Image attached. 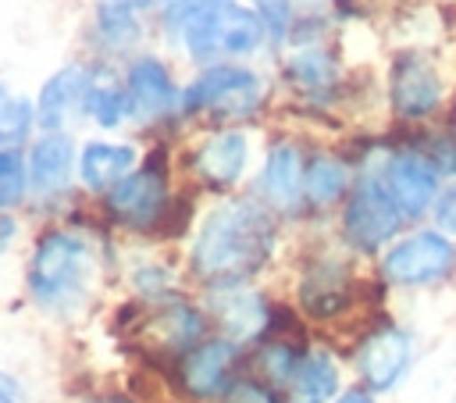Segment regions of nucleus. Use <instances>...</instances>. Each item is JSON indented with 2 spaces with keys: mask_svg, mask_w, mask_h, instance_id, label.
<instances>
[{
  "mask_svg": "<svg viewBox=\"0 0 456 403\" xmlns=\"http://www.w3.org/2000/svg\"><path fill=\"white\" fill-rule=\"evenodd\" d=\"M271 246V214L253 200H228L203 221L192 246V267L214 285H235L267 264Z\"/></svg>",
  "mask_w": 456,
  "mask_h": 403,
  "instance_id": "1",
  "label": "nucleus"
},
{
  "mask_svg": "<svg viewBox=\"0 0 456 403\" xmlns=\"http://www.w3.org/2000/svg\"><path fill=\"white\" fill-rule=\"evenodd\" d=\"M86 275H89V250L82 239L68 232H50L39 239L28 267V285L43 303L64 307L82 292Z\"/></svg>",
  "mask_w": 456,
  "mask_h": 403,
  "instance_id": "2",
  "label": "nucleus"
},
{
  "mask_svg": "<svg viewBox=\"0 0 456 403\" xmlns=\"http://www.w3.org/2000/svg\"><path fill=\"white\" fill-rule=\"evenodd\" d=\"M456 267V246L445 232H413L381 257V275L392 285H431Z\"/></svg>",
  "mask_w": 456,
  "mask_h": 403,
  "instance_id": "3",
  "label": "nucleus"
},
{
  "mask_svg": "<svg viewBox=\"0 0 456 403\" xmlns=\"http://www.w3.org/2000/svg\"><path fill=\"white\" fill-rule=\"evenodd\" d=\"M346 239L363 250V253H374L381 250L403 225V214L395 207V200L388 196L385 182L381 178H360L349 203H346Z\"/></svg>",
  "mask_w": 456,
  "mask_h": 403,
  "instance_id": "4",
  "label": "nucleus"
},
{
  "mask_svg": "<svg viewBox=\"0 0 456 403\" xmlns=\"http://www.w3.org/2000/svg\"><path fill=\"white\" fill-rule=\"evenodd\" d=\"M185 39L192 57L210 53H249L264 43V21L253 11H242L235 4H224L196 21L185 25Z\"/></svg>",
  "mask_w": 456,
  "mask_h": 403,
  "instance_id": "5",
  "label": "nucleus"
},
{
  "mask_svg": "<svg viewBox=\"0 0 456 403\" xmlns=\"http://www.w3.org/2000/svg\"><path fill=\"white\" fill-rule=\"evenodd\" d=\"M264 82L249 71V68H232V64H217L207 68L189 89H185V111H200V107H214L221 114H246L260 103Z\"/></svg>",
  "mask_w": 456,
  "mask_h": 403,
  "instance_id": "6",
  "label": "nucleus"
},
{
  "mask_svg": "<svg viewBox=\"0 0 456 403\" xmlns=\"http://www.w3.org/2000/svg\"><path fill=\"white\" fill-rule=\"evenodd\" d=\"M385 189L403 218H420L438 200V168L420 150H399L385 164Z\"/></svg>",
  "mask_w": 456,
  "mask_h": 403,
  "instance_id": "7",
  "label": "nucleus"
},
{
  "mask_svg": "<svg viewBox=\"0 0 456 403\" xmlns=\"http://www.w3.org/2000/svg\"><path fill=\"white\" fill-rule=\"evenodd\" d=\"M392 107L406 121L428 118L442 107V78L424 53L406 50L395 57V64H392Z\"/></svg>",
  "mask_w": 456,
  "mask_h": 403,
  "instance_id": "8",
  "label": "nucleus"
},
{
  "mask_svg": "<svg viewBox=\"0 0 456 403\" xmlns=\"http://www.w3.org/2000/svg\"><path fill=\"white\" fill-rule=\"evenodd\" d=\"M410 350L413 346H410V335L403 328H395V325L374 328L356 350V371H360L363 385L378 389V392L392 389L403 378V371L410 367Z\"/></svg>",
  "mask_w": 456,
  "mask_h": 403,
  "instance_id": "9",
  "label": "nucleus"
},
{
  "mask_svg": "<svg viewBox=\"0 0 456 403\" xmlns=\"http://www.w3.org/2000/svg\"><path fill=\"white\" fill-rule=\"evenodd\" d=\"M164 200H167V193H164V175H160L157 168H142V171L121 178V182L110 189V196H107L110 210H114L121 221L135 225V228L153 225V221L160 218V210H164Z\"/></svg>",
  "mask_w": 456,
  "mask_h": 403,
  "instance_id": "10",
  "label": "nucleus"
},
{
  "mask_svg": "<svg viewBox=\"0 0 456 403\" xmlns=\"http://www.w3.org/2000/svg\"><path fill=\"white\" fill-rule=\"evenodd\" d=\"M125 96H128V111L135 118H160L175 103V86H171V75L164 71V64L146 57L128 71Z\"/></svg>",
  "mask_w": 456,
  "mask_h": 403,
  "instance_id": "11",
  "label": "nucleus"
},
{
  "mask_svg": "<svg viewBox=\"0 0 456 403\" xmlns=\"http://www.w3.org/2000/svg\"><path fill=\"white\" fill-rule=\"evenodd\" d=\"M232 357H235V346L228 339H214V342H203L196 350H189L185 364H182V378H185V389L192 396H210L224 385V374L232 367Z\"/></svg>",
  "mask_w": 456,
  "mask_h": 403,
  "instance_id": "12",
  "label": "nucleus"
},
{
  "mask_svg": "<svg viewBox=\"0 0 456 403\" xmlns=\"http://www.w3.org/2000/svg\"><path fill=\"white\" fill-rule=\"evenodd\" d=\"M242 164H246V136L242 132H221L196 150V171L210 185H232L242 175Z\"/></svg>",
  "mask_w": 456,
  "mask_h": 403,
  "instance_id": "13",
  "label": "nucleus"
},
{
  "mask_svg": "<svg viewBox=\"0 0 456 403\" xmlns=\"http://www.w3.org/2000/svg\"><path fill=\"white\" fill-rule=\"evenodd\" d=\"M132 164H135V150L121 146V143L118 146L114 143H89L82 150V160H78L82 182L89 189H114L121 178H128Z\"/></svg>",
  "mask_w": 456,
  "mask_h": 403,
  "instance_id": "14",
  "label": "nucleus"
},
{
  "mask_svg": "<svg viewBox=\"0 0 456 403\" xmlns=\"http://www.w3.org/2000/svg\"><path fill=\"white\" fill-rule=\"evenodd\" d=\"M299 300L314 317H331L346 307L349 300V278L342 271V264H321L314 267L303 285H299Z\"/></svg>",
  "mask_w": 456,
  "mask_h": 403,
  "instance_id": "15",
  "label": "nucleus"
},
{
  "mask_svg": "<svg viewBox=\"0 0 456 403\" xmlns=\"http://www.w3.org/2000/svg\"><path fill=\"white\" fill-rule=\"evenodd\" d=\"M303 164H299V150L292 143H278L267 157V171H264V193L278 203V207H296L299 193H303Z\"/></svg>",
  "mask_w": 456,
  "mask_h": 403,
  "instance_id": "16",
  "label": "nucleus"
},
{
  "mask_svg": "<svg viewBox=\"0 0 456 403\" xmlns=\"http://www.w3.org/2000/svg\"><path fill=\"white\" fill-rule=\"evenodd\" d=\"M338 389V367L328 353H306L292 374V403H328Z\"/></svg>",
  "mask_w": 456,
  "mask_h": 403,
  "instance_id": "17",
  "label": "nucleus"
},
{
  "mask_svg": "<svg viewBox=\"0 0 456 403\" xmlns=\"http://www.w3.org/2000/svg\"><path fill=\"white\" fill-rule=\"evenodd\" d=\"M68 168H71V143L64 136H46L32 146L28 175H32L36 189H43V193L61 189L64 178H68Z\"/></svg>",
  "mask_w": 456,
  "mask_h": 403,
  "instance_id": "18",
  "label": "nucleus"
},
{
  "mask_svg": "<svg viewBox=\"0 0 456 403\" xmlns=\"http://www.w3.org/2000/svg\"><path fill=\"white\" fill-rule=\"evenodd\" d=\"M86 89H89V78H86L82 68H64V71H57V75L43 86V93H39V121H43L46 128H57L61 118H64V111H68L78 96H86Z\"/></svg>",
  "mask_w": 456,
  "mask_h": 403,
  "instance_id": "19",
  "label": "nucleus"
},
{
  "mask_svg": "<svg viewBox=\"0 0 456 403\" xmlns=\"http://www.w3.org/2000/svg\"><path fill=\"white\" fill-rule=\"evenodd\" d=\"M153 0H100L96 4V29L110 46H125L135 39L139 21Z\"/></svg>",
  "mask_w": 456,
  "mask_h": 403,
  "instance_id": "20",
  "label": "nucleus"
},
{
  "mask_svg": "<svg viewBox=\"0 0 456 403\" xmlns=\"http://www.w3.org/2000/svg\"><path fill=\"white\" fill-rule=\"evenodd\" d=\"M200 328H203V321H200L196 310H189V307H164V310H157L146 321L142 332L157 335V342L167 346V350H185L189 342H196Z\"/></svg>",
  "mask_w": 456,
  "mask_h": 403,
  "instance_id": "21",
  "label": "nucleus"
},
{
  "mask_svg": "<svg viewBox=\"0 0 456 403\" xmlns=\"http://www.w3.org/2000/svg\"><path fill=\"white\" fill-rule=\"evenodd\" d=\"M217 310L235 339H249L267 325V307L253 292H228V300H217Z\"/></svg>",
  "mask_w": 456,
  "mask_h": 403,
  "instance_id": "22",
  "label": "nucleus"
},
{
  "mask_svg": "<svg viewBox=\"0 0 456 403\" xmlns=\"http://www.w3.org/2000/svg\"><path fill=\"white\" fill-rule=\"evenodd\" d=\"M342 189H346V164L328 157V153L314 157L306 175H303V196L310 203L324 207V203H335L342 196Z\"/></svg>",
  "mask_w": 456,
  "mask_h": 403,
  "instance_id": "23",
  "label": "nucleus"
},
{
  "mask_svg": "<svg viewBox=\"0 0 456 403\" xmlns=\"http://www.w3.org/2000/svg\"><path fill=\"white\" fill-rule=\"evenodd\" d=\"M289 75L306 89H321L335 78V61L324 50H303L289 61Z\"/></svg>",
  "mask_w": 456,
  "mask_h": 403,
  "instance_id": "24",
  "label": "nucleus"
},
{
  "mask_svg": "<svg viewBox=\"0 0 456 403\" xmlns=\"http://www.w3.org/2000/svg\"><path fill=\"white\" fill-rule=\"evenodd\" d=\"M125 107H128V96H125L118 86H100V82L93 86V82H89V89H86V111H89L100 125L114 128V125L121 121Z\"/></svg>",
  "mask_w": 456,
  "mask_h": 403,
  "instance_id": "25",
  "label": "nucleus"
},
{
  "mask_svg": "<svg viewBox=\"0 0 456 403\" xmlns=\"http://www.w3.org/2000/svg\"><path fill=\"white\" fill-rule=\"evenodd\" d=\"M25 196V160L14 150H0V207H14Z\"/></svg>",
  "mask_w": 456,
  "mask_h": 403,
  "instance_id": "26",
  "label": "nucleus"
},
{
  "mask_svg": "<svg viewBox=\"0 0 456 403\" xmlns=\"http://www.w3.org/2000/svg\"><path fill=\"white\" fill-rule=\"evenodd\" d=\"M28 125H32L28 100H7V103H0V146L21 143L28 136Z\"/></svg>",
  "mask_w": 456,
  "mask_h": 403,
  "instance_id": "27",
  "label": "nucleus"
},
{
  "mask_svg": "<svg viewBox=\"0 0 456 403\" xmlns=\"http://www.w3.org/2000/svg\"><path fill=\"white\" fill-rule=\"evenodd\" d=\"M228 0H164V11H167V25H189V21H196V18H203V14H210V11H217V7H224Z\"/></svg>",
  "mask_w": 456,
  "mask_h": 403,
  "instance_id": "28",
  "label": "nucleus"
},
{
  "mask_svg": "<svg viewBox=\"0 0 456 403\" xmlns=\"http://www.w3.org/2000/svg\"><path fill=\"white\" fill-rule=\"evenodd\" d=\"M296 367H299V357H296V350H292V346L274 342V346H267V350H264V371H267L274 382L292 378V374H296Z\"/></svg>",
  "mask_w": 456,
  "mask_h": 403,
  "instance_id": "29",
  "label": "nucleus"
},
{
  "mask_svg": "<svg viewBox=\"0 0 456 403\" xmlns=\"http://www.w3.org/2000/svg\"><path fill=\"white\" fill-rule=\"evenodd\" d=\"M256 4V18L264 21V29H271V36H285L289 29V0H253Z\"/></svg>",
  "mask_w": 456,
  "mask_h": 403,
  "instance_id": "30",
  "label": "nucleus"
},
{
  "mask_svg": "<svg viewBox=\"0 0 456 403\" xmlns=\"http://www.w3.org/2000/svg\"><path fill=\"white\" fill-rule=\"evenodd\" d=\"M435 221L445 235H456V178L438 193L435 200Z\"/></svg>",
  "mask_w": 456,
  "mask_h": 403,
  "instance_id": "31",
  "label": "nucleus"
},
{
  "mask_svg": "<svg viewBox=\"0 0 456 403\" xmlns=\"http://www.w3.org/2000/svg\"><path fill=\"white\" fill-rule=\"evenodd\" d=\"M224 403H278V399L264 385H256V382H239V385L228 389Z\"/></svg>",
  "mask_w": 456,
  "mask_h": 403,
  "instance_id": "32",
  "label": "nucleus"
},
{
  "mask_svg": "<svg viewBox=\"0 0 456 403\" xmlns=\"http://www.w3.org/2000/svg\"><path fill=\"white\" fill-rule=\"evenodd\" d=\"M0 403H18V385L7 374H0Z\"/></svg>",
  "mask_w": 456,
  "mask_h": 403,
  "instance_id": "33",
  "label": "nucleus"
},
{
  "mask_svg": "<svg viewBox=\"0 0 456 403\" xmlns=\"http://www.w3.org/2000/svg\"><path fill=\"white\" fill-rule=\"evenodd\" d=\"M338 403H374V399H370L363 389H349V392H342V399H338Z\"/></svg>",
  "mask_w": 456,
  "mask_h": 403,
  "instance_id": "34",
  "label": "nucleus"
},
{
  "mask_svg": "<svg viewBox=\"0 0 456 403\" xmlns=\"http://www.w3.org/2000/svg\"><path fill=\"white\" fill-rule=\"evenodd\" d=\"M11 232H14V221H11V218H4V221H0V250L7 246V239H11Z\"/></svg>",
  "mask_w": 456,
  "mask_h": 403,
  "instance_id": "35",
  "label": "nucleus"
},
{
  "mask_svg": "<svg viewBox=\"0 0 456 403\" xmlns=\"http://www.w3.org/2000/svg\"><path fill=\"white\" fill-rule=\"evenodd\" d=\"M96 403H128V399H96Z\"/></svg>",
  "mask_w": 456,
  "mask_h": 403,
  "instance_id": "36",
  "label": "nucleus"
},
{
  "mask_svg": "<svg viewBox=\"0 0 456 403\" xmlns=\"http://www.w3.org/2000/svg\"><path fill=\"white\" fill-rule=\"evenodd\" d=\"M0 96H4V89H0Z\"/></svg>",
  "mask_w": 456,
  "mask_h": 403,
  "instance_id": "37",
  "label": "nucleus"
}]
</instances>
